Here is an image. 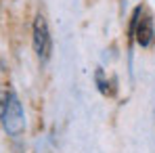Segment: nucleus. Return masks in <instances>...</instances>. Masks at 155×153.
Returning <instances> with one entry per match:
<instances>
[{
  "label": "nucleus",
  "mask_w": 155,
  "mask_h": 153,
  "mask_svg": "<svg viewBox=\"0 0 155 153\" xmlns=\"http://www.w3.org/2000/svg\"><path fill=\"white\" fill-rule=\"evenodd\" d=\"M94 82H97V86H99V90H101L103 95H111V92H113V90L109 88V80H105V74H103L101 67L94 72Z\"/></svg>",
  "instance_id": "20e7f679"
},
{
  "label": "nucleus",
  "mask_w": 155,
  "mask_h": 153,
  "mask_svg": "<svg viewBox=\"0 0 155 153\" xmlns=\"http://www.w3.org/2000/svg\"><path fill=\"white\" fill-rule=\"evenodd\" d=\"M130 36H134V40L140 48H149L153 44V38H155L153 17L145 11V6H138L134 11L132 25H130Z\"/></svg>",
  "instance_id": "f03ea898"
},
{
  "label": "nucleus",
  "mask_w": 155,
  "mask_h": 153,
  "mask_svg": "<svg viewBox=\"0 0 155 153\" xmlns=\"http://www.w3.org/2000/svg\"><path fill=\"white\" fill-rule=\"evenodd\" d=\"M34 51L40 61H48L52 52V38L48 32V23L42 15H38L34 21Z\"/></svg>",
  "instance_id": "7ed1b4c3"
},
{
  "label": "nucleus",
  "mask_w": 155,
  "mask_h": 153,
  "mask_svg": "<svg viewBox=\"0 0 155 153\" xmlns=\"http://www.w3.org/2000/svg\"><path fill=\"white\" fill-rule=\"evenodd\" d=\"M0 120H2V128L6 130V134L11 136H19L25 128V113H23V107H21V101L19 97L8 90V97H6V103H4V109L0 113Z\"/></svg>",
  "instance_id": "f257e3e1"
},
{
  "label": "nucleus",
  "mask_w": 155,
  "mask_h": 153,
  "mask_svg": "<svg viewBox=\"0 0 155 153\" xmlns=\"http://www.w3.org/2000/svg\"><path fill=\"white\" fill-rule=\"evenodd\" d=\"M6 97H8V90L0 88V113H2V109H4V103H6Z\"/></svg>",
  "instance_id": "39448f33"
}]
</instances>
